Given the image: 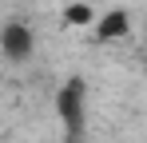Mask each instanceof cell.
Instances as JSON below:
<instances>
[{
    "label": "cell",
    "mask_w": 147,
    "mask_h": 143,
    "mask_svg": "<svg viewBox=\"0 0 147 143\" xmlns=\"http://www.w3.org/2000/svg\"><path fill=\"white\" fill-rule=\"evenodd\" d=\"M32 44H36V36H32L28 24H20V20H8V24H4V32H0V48H4V56H8L12 64L32 60Z\"/></svg>",
    "instance_id": "cell-2"
},
{
    "label": "cell",
    "mask_w": 147,
    "mask_h": 143,
    "mask_svg": "<svg viewBox=\"0 0 147 143\" xmlns=\"http://www.w3.org/2000/svg\"><path fill=\"white\" fill-rule=\"evenodd\" d=\"M84 111H88V84H84V76H72L56 92V115H60V123H64L72 143L84 135Z\"/></svg>",
    "instance_id": "cell-1"
},
{
    "label": "cell",
    "mask_w": 147,
    "mask_h": 143,
    "mask_svg": "<svg viewBox=\"0 0 147 143\" xmlns=\"http://www.w3.org/2000/svg\"><path fill=\"white\" fill-rule=\"evenodd\" d=\"M96 8L92 4H84V0H76V4H68L64 8V24H72V28H88V24H96Z\"/></svg>",
    "instance_id": "cell-4"
},
{
    "label": "cell",
    "mask_w": 147,
    "mask_h": 143,
    "mask_svg": "<svg viewBox=\"0 0 147 143\" xmlns=\"http://www.w3.org/2000/svg\"><path fill=\"white\" fill-rule=\"evenodd\" d=\"M92 32H96V44L127 40V32H131V12H127V8H107V12H99V20L92 24Z\"/></svg>",
    "instance_id": "cell-3"
}]
</instances>
